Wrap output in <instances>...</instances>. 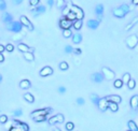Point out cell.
Segmentation results:
<instances>
[{
    "label": "cell",
    "instance_id": "obj_8",
    "mask_svg": "<svg viewBox=\"0 0 138 131\" xmlns=\"http://www.w3.org/2000/svg\"><path fill=\"white\" fill-rule=\"evenodd\" d=\"M52 112V108H45V109H39L36 110L31 113V118L36 117V116H40V115H47L49 113Z\"/></svg>",
    "mask_w": 138,
    "mask_h": 131
},
{
    "label": "cell",
    "instance_id": "obj_19",
    "mask_svg": "<svg viewBox=\"0 0 138 131\" xmlns=\"http://www.w3.org/2000/svg\"><path fill=\"white\" fill-rule=\"evenodd\" d=\"M106 98L108 99V101H112V102H117V103H120L122 101V98L119 95H111V96H107Z\"/></svg>",
    "mask_w": 138,
    "mask_h": 131
},
{
    "label": "cell",
    "instance_id": "obj_41",
    "mask_svg": "<svg viewBox=\"0 0 138 131\" xmlns=\"http://www.w3.org/2000/svg\"><path fill=\"white\" fill-rule=\"evenodd\" d=\"M74 47L71 45H66L65 47V53H67V54H70V53H74Z\"/></svg>",
    "mask_w": 138,
    "mask_h": 131
},
{
    "label": "cell",
    "instance_id": "obj_55",
    "mask_svg": "<svg viewBox=\"0 0 138 131\" xmlns=\"http://www.w3.org/2000/svg\"><path fill=\"white\" fill-rule=\"evenodd\" d=\"M132 3L134 5H138V0H132Z\"/></svg>",
    "mask_w": 138,
    "mask_h": 131
},
{
    "label": "cell",
    "instance_id": "obj_36",
    "mask_svg": "<svg viewBox=\"0 0 138 131\" xmlns=\"http://www.w3.org/2000/svg\"><path fill=\"white\" fill-rule=\"evenodd\" d=\"M56 5H57L58 9H64L66 7L65 0H57V1H56Z\"/></svg>",
    "mask_w": 138,
    "mask_h": 131
},
{
    "label": "cell",
    "instance_id": "obj_9",
    "mask_svg": "<svg viewBox=\"0 0 138 131\" xmlns=\"http://www.w3.org/2000/svg\"><path fill=\"white\" fill-rule=\"evenodd\" d=\"M97 106H98V109H99L101 112H105L106 110L109 109V101H108V99H107L106 97L100 98V100H99V102H98Z\"/></svg>",
    "mask_w": 138,
    "mask_h": 131
},
{
    "label": "cell",
    "instance_id": "obj_32",
    "mask_svg": "<svg viewBox=\"0 0 138 131\" xmlns=\"http://www.w3.org/2000/svg\"><path fill=\"white\" fill-rule=\"evenodd\" d=\"M71 5H72V4L69 3V4H67V5H66V7L63 9V15H64V16H67L68 13L71 11Z\"/></svg>",
    "mask_w": 138,
    "mask_h": 131
},
{
    "label": "cell",
    "instance_id": "obj_40",
    "mask_svg": "<svg viewBox=\"0 0 138 131\" xmlns=\"http://www.w3.org/2000/svg\"><path fill=\"white\" fill-rule=\"evenodd\" d=\"M23 39V34L21 33V32H17L15 35H13L12 37V40H14V41H20V40H22Z\"/></svg>",
    "mask_w": 138,
    "mask_h": 131
},
{
    "label": "cell",
    "instance_id": "obj_7",
    "mask_svg": "<svg viewBox=\"0 0 138 131\" xmlns=\"http://www.w3.org/2000/svg\"><path fill=\"white\" fill-rule=\"evenodd\" d=\"M20 22L24 25V27H26V28L28 29L29 31H33L34 29H35V28H34V25H33V23L29 21L25 15H22V16L20 17Z\"/></svg>",
    "mask_w": 138,
    "mask_h": 131
},
{
    "label": "cell",
    "instance_id": "obj_45",
    "mask_svg": "<svg viewBox=\"0 0 138 131\" xmlns=\"http://www.w3.org/2000/svg\"><path fill=\"white\" fill-rule=\"evenodd\" d=\"M5 8H7L5 1H4V0H0V10H1V11H4Z\"/></svg>",
    "mask_w": 138,
    "mask_h": 131
},
{
    "label": "cell",
    "instance_id": "obj_44",
    "mask_svg": "<svg viewBox=\"0 0 138 131\" xmlns=\"http://www.w3.org/2000/svg\"><path fill=\"white\" fill-rule=\"evenodd\" d=\"M121 8H122V9H123V10H124L125 12H126V14H127V13H128V12H129V11L132 10V8H129V5H127V4H125V3L121 5Z\"/></svg>",
    "mask_w": 138,
    "mask_h": 131
},
{
    "label": "cell",
    "instance_id": "obj_43",
    "mask_svg": "<svg viewBox=\"0 0 138 131\" xmlns=\"http://www.w3.org/2000/svg\"><path fill=\"white\" fill-rule=\"evenodd\" d=\"M5 51H8L9 53H11V52H13L14 51V45L13 44H7L5 45Z\"/></svg>",
    "mask_w": 138,
    "mask_h": 131
},
{
    "label": "cell",
    "instance_id": "obj_2",
    "mask_svg": "<svg viewBox=\"0 0 138 131\" xmlns=\"http://www.w3.org/2000/svg\"><path fill=\"white\" fill-rule=\"evenodd\" d=\"M23 27H24V25H23L21 22H11L10 24H8V25H7V29H8V30L14 32V33L21 32Z\"/></svg>",
    "mask_w": 138,
    "mask_h": 131
},
{
    "label": "cell",
    "instance_id": "obj_12",
    "mask_svg": "<svg viewBox=\"0 0 138 131\" xmlns=\"http://www.w3.org/2000/svg\"><path fill=\"white\" fill-rule=\"evenodd\" d=\"M91 79H92V81L93 82H95V83H101L104 81V79H105V75H104V73L103 72H96V73H93L92 74V76H91Z\"/></svg>",
    "mask_w": 138,
    "mask_h": 131
},
{
    "label": "cell",
    "instance_id": "obj_46",
    "mask_svg": "<svg viewBox=\"0 0 138 131\" xmlns=\"http://www.w3.org/2000/svg\"><path fill=\"white\" fill-rule=\"evenodd\" d=\"M39 2H40V0H29V4L33 5V7H37Z\"/></svg>",
    "mask_w": 138,
    "mask_h": 131
},
{
    "label": "cell",
    "instance_id": "obj_49",
    "mask_svg": "<svg viewBox=\"0 0 138 131\" xmlns=\"http://www.w3.org/2000/svg\"><path fill=\"white\" fill-rule=\"evenodd\" d=\"M58 92H61V93H65V92H66V87H64V86L58 87Z\"/></svg>",
    "mask_w": 138,
    "mask_h": 131
},
{
    "label": "cell",
    "instance_id": "obj_17",
    "mask_svg": "<svg viewBox=\"0 0 138 131\" xmlns=\"http://www.w3.org/2000/svg\"><path fill=\"white\" fill-rule=\"evenodd\" d=\"M95 14L98 16V18L100 21L101 17H103V14H104V5L103 4H97L95 7Z\"/></svg>",
    "mask_w": 138,
    "mask_h": 131
},
{
    "label": "cell",
    "instance_id": "obj_16",
    "mask_svg": "<svg viewBox=\"0 0 138 131\" xmlns=\"http://www.w3.org/2000/svg\"><path fill=\"white\" fill-rule=\"evenodd\" d=\"M34 11V15L35 16H38L40 14H43L44 12L46 11V8H45V5H37V7H35V9L33 10Z\"/></svg>",
    "mask_w": 138,
    "mask_h": 131
},
{
    "label": "cell",
    "instance_id": "obj_24",
    "mask_svg": "<svg viewBox=\"0 0 138 131\" xmlns=\"http://www.w3.org/2000/svg\"><path fill=\"white\" fill-rule=\"evenodd\" d=\"M119 103L117 102H112V101H109V110L111 112H118L119 110Z\"/></svg>",
    "mask_w": 138,
    "mask_h": 131
},
{
    "label": "cell",
    "instance_id": "obj_48",
    "mask_svg": "<svg viewBox=\"0 0 138 131\" xmlns=\"http://www.w3.org/2000/svg\"><path fill=\"white\" fill-rule=\"evenodd\" d=\"M21 115H22V110H21V109L16 110V111L14 112V116H15V117H19V116H21Z\"/></svg>",
    "mask_w": 138,
    "mask_h": 131
},
{
    "label": "cell",
    "instance_id": "obj_50",
    "mask_svg": "<svg viewBox=\"0 0 138 131\" xmlns=\"http://www.w3.org/2000/svg\"><path fill=\"white\" fill-rule=\"evenodd\" d=\"M12 2H13L14 5H20L23 2V0H12Z\"/></svg>",
    "mask_w": 138,
    "mask_h": 131
},
{
    "label": "cell",
    "instance_id": "obj_26",
    "mask_svg": "<svg viewBox=\"0 0 138 131\" xmlns=\"http://www.w3.org/2000/svg\"><path fill=\"white\" fill-rule=\"evenodd\" d=\"M127 126H128V129H131L132 131H138V126L134 120H129L127 123Z\"/></svg>",
    "mask_w": 138,
    "mask_h": 131
},
{
    "label": "cell",
    "instance_id": "obj_22",
    "mask_svg": "<svg viewBox=\"0 0 138 131\" xmlns=\"http://www.w3.org/2000/svg\"><path fill=\"white\" fill-rule=\"evenodd\" d=\"M30 82H29L28 80H22L20 82V87L22 89H28V88H30Z\"/></svg>",
    "mask_w": 138,
    "mask_h": 131
},
{
    "label": "cell",
    "instance_id": "obj_4",
    "mask_svg": "<svg viewBox=\"0 0 138 131\" xmlns=\"http://www.w3.org/2000/svg\"><path fill=\"white\" fill-rule=\"evenodd\" d=\"M65 120V117L63 114H56V115H54L52 117L49 118V124L52 125V126H54V125H56V124H63Z\"/></svg>",
    "mask_w": 138,
    "mask_h": 131
},
{
    "label": "cell",
    "instance_id": "obj_15",
    "mask_svg": "<svg viewBox=\"0 0 138 131\" xmlns=\"http://www.w3.org/2000/svg\"><path fill=\"white\" fill-rule=\"evenodd\" d=\"M86 25L90 29L95 30V29H97L98 26H99V20H90V21H87Z\"/></svg>",
    "mask_w": 138,
    "mask_h": 131
},
{
    "label": "cell",
    "instance_id": "obj_23",
    "mask_svg": "<svg viewBox=\"0 0 138 131\" xmlns=\"http://www.w3.org/2000/svg\"><path fill=\"white\" fill-rule=\"evenodd\" d=\"M24 54V58L26 59L27 61H34L35 60V55L33 52H26V53H23Z\"/></svg>",
    "mask_w": 138,
    "mask_h": 131
},
{
    "label": "cell",
    "instance_id": "obj_5",
    "mask_svg": "<svg viewBox=\"0 0 138 131\" xmlns=\"http://www.w3.org/2000/svg\"><path fill=\"white\" fill-rule=\"evenodd\" d=\"M72 26H74V22L68 20L66 16H64L62 20H59V27H61L63 30H65V29H70Z\"/></svg>",
    "mask_w": 138,
    "mask_h": 131
},
{
    "label": "cell",
    "instance_id": "obj_13",
    "mask_svg": "<svg viewBox=\"0 0 138 131\" xmlns=\"http://www.w3.org/2000/svg\"><path fill=\"white\" fill-rule=\"evenodd\" d=\"M53 69L49 66H46V67H43L42 69L40 70V75L42 77H45V76H49V75H52L53 74Z\"/></svg>",
    "mask_w": 138,
    "mask_h": 131
},
{
    "label": "cell",
    "instance_id": "obj_37",
    "mask_svg": "<svg viewBox=\"0 0 138 131\" xmlns=\"http://www.w3.org/2000/svg\"><path fill=\"white\" fill-rule=\"evenodd\" d=\"M127 87H128L129 89H134V88L136 87V81L133 80V79H131L129 82L127 83Z\"/></svg>",
    "mask_w": 138,
    "mask_h": 131
},
{
    "label": "cell",
    "instance_id": "obj_3",
    "mask_svg": "<svg viewBox=\"0 0 138 131\" xmlns=\"http://www.w3.org/2000/svg\"><path fill=\"white\" fill-rule=\"evenodd\" d=\"M125 43H126V46L128 47V49L133 50L138 44V37L136 34H131L129 37H127L126 40H125Z\"/></svg>",
    "mask_w": 138,
    "mask_h": 131
},
{
    "label": "cell",
    "instance_id": "obj_14",
    "mask_svg": "<svg viewBox=\"0 0 138 131\" xmlns=\"http://www.w3.org/2000/svg\"><path fill=\"white\" fill-rule=\"evenodd\" d=\"M129 104H131V108H132L133 111H137L138 110V95H134V96L131 98Z\"/></svg>",
    "mask_w": 138,
    "mask_h": 131
},
{
    "label": "cell",
    "instance_id": "obj_38",
    "mask_svg": "<svg viewBox=\"0 0 138 131\" xmlns=\"http://www.w3.org/2000/svg\"><path fill=\"white\" fill-rule=\"evenodd\" d=\"M129 80H131V74L129 73H125L122 77V81L124 82V84H127V83L129 82Z\"/></svg>",
    "mask_w": 138,
    "mask_h": 131
},
{
    "label": "cell",
    "instance_id": "obj_1",
    "mask_svg": "<svg viewBox=\"0 0 138 131\" xmlns=\"http://www.w3.org/2000/svg\"><path fill=\"white\" fill-rule=\"evenodd\" d=\"M5 130L8 131H29V126L27 124L23 123L19 119H12L8 120V123L4 124Z\"/></svg>",
    "mask_w": 138,
    "mask_h": 131
},
{
    "label": "cell",
    "instance_id": "obj_18",
    "mask_svg": "<svg viewBox=\"0 0 138 131\" xmlns=\"http://www.w3.org/2000/svg\"><path fill=\"white\" fill-rule=\"evenodd\" d=\"M17 49H19V51H21L22 53H26V52H33L34 49H30L27 44L25 43H20L19 45H17Z\"/></svg>",
    "mask_w": 138,
    "mask_h": 131
},
{
    "label": "cell",
    "instance_id": "obj_57",
    "mask_svg": "<svg viewBox=\"0 0 138 131\" xmlns=\"http://www.w3.org/2000/svg\"><path fill=\"white\" fill-rule=\"evenodd\" d=\"M127 131H132V130H131V129H129V130H127Z\"/></svg>",
    "mask_w": 138,
    "mask_h": 131
},
{
    "label": "cell",
    "instance_id": "obj_29",
    "mask_svg": "<svg viewBox=\"0 0 138 131\" xmlns=\"http://www.w3.org/2000/svg\"><path fill=\"white\" fill-rule=\"evenodd\" d=\"M82 20H76L75 22H74V28L76 29V30H80L81 29V27H82Z\"/></svg>",
    "mask_w": 138,
    "mask_h": 131
},
{
    "label": "cell",
    "instance_id": "obj_30",
    "mask_svg": "<svg viewBox=\"0 0 138 131\" xmlns=\"http://www.w3.org/2000/svg\"><path fill=\"white\" fill-rule=\"evenodd\" d=\"M33 119L36 121V123H41V121H44L46 119V115H40V116H36L34 117Z\"/></svg>",
    "mask_w": 138,
    "mask_h": 131
},
{
    "label": "cell",
    "instance_id": "obj_20",
    "mask_svg": "<svg viewBox=\"0 0 138 131\" xmlns=\"http://www.w3.org/2000/svg\"><path fill=\"white\" fill-rule=\"evenodd\" d=\"M2 22L8 25L11 22H13V17H12V15L10 13H3L2 14Z\"/></svg>",
    "mask_w": 138,
    "mask_h": 131
},
{
    "label": "cell",
    "instance_id": "obj_25",
    "mask_svg": "<svg viewBox=\"0 0 138 131\" xmlns=\"http://www.w3.org/2000/svg\"><path fill=\"white\" fill-rule=\"evenodd\" d=\"M24 99H25L27 102H29V103H34L35 102V97L33 96L31 93H29V92H26L25 95H24Z\"/></svg>",
    "mask_w": 138,
    "mask_h": 131
},
{
    "label": "cell",
    "instance_id": "obj_27",
    "mask_svg": "<svg viewBox=\"0 0 138 131\" xmlns=\"http://www.w3.org/2000/svg\"><path fill=\"white\" fill-rule=\"evenodd\" d=\"M137 22H138V16H136L135 18H134L133 21H132V22L128 24V25H127L126 27H125V31H128L129 29H132V28H133V27L136 25V23H137Z\"/></svg>",
    "mask_w": 138,
    "mask_h": 131
},
{
    "label": "cell",
    "instance_id": "obj_54",
    "mask_svg": "<svg viewBox=\"0 0 138 131\" xmlns=\"http://www.w3.org/2000/svg\"><path fill=\"white\" fill-rule=\"evenodd\" d=\"M47 4H49L50 7L52 8V5L54 4V0H47Z\"/></svg>",
    "mask_w": 138,
    "mask_h": 131
},
{
    "label": "cell",
    "instance_id": "obj_47",
    "mask_svg": "<svg viewBox=\"0 0 138 131\" xmlns=\"http://www.w3.org/2000/svg\"><path fill=\"white\" fill-rule=\"evenodd\" d=\"M84 102H85V100L83 99L82 97H79V98L77 99V103L79 104V105H83V104H84Z\"/></svg>",
    "mask_w": 138,
    "mask_h": 131
},
{
    "label": "cell",
    "instance_id": "obj_52",
    "mask_svg": "<svg viewBox=\"0 0 138 131\" xmlns=\"http://www.w3.org/2000/svg\"><path fill=\"white\" fill-rule=\"evenodd\" d=\"M5 51V46L2 45V44H0V53H3Z\"/></svg>",
    "mask_w": 138,
    "mask_h": 131
},
{
    "label": "cell",
    "instance_id": "obj_11",
    "mask_svg": "<svg viewBox=\"0 0 138 131\" xmlns=\"http://www.w3.org/2000/svg\"><path fill=\"white\" fill-rule=\"evenodd\" d=\"M112 14L116 17H118V18H123V17L126 15V12H125L121 7H119V8H115L112 10Z\"/></svg>",
    "mask_w": 138,
    "mask_h": 131
},
{
    "label": "cell",
    "instance_id": "obj_42",
    "mask_svg": "<svg viewBox=\"0 0 138 131\" xmlns=\"http://www.w3.org/2000/svg\"><path fill=\"white\" fill-rule=\"evenodd\" d=\"M8 120H9V118H8L7 115H1L0 116V123H1L2 125H4L5 123H8Z\"/></svg>",
    "mask_w": 138,
    "mask_h": 131
},
{
    "label": "cell",
    "instance_id": "obj_53",
    "mask_svg": "<svg viewBox=\"0 0 138 131\" xmlns=\"http://www.w3.org/2000/svg\"><path fill=\"white\" fill-rule=\"evenodd\" d=\"M4 61V56H3V53H0V62H3Z\"/></svg>",
    "mask_w": 138,
    "mask_h": 131
},
{
    "label": "cell",
    "instance_id": "obj_10",
    "mask_svg": "<svg viewBox=\"0 0 138 131\" xmlns=\"http://www.w3.org/2000/svg\"><path fill=\"white\" fill-rule=\"evenodd\" d=\"M71 11L76 13L77 20H83V17H84V12H83V10H82L80 7L72 4V5H71Z\"/></svg>",
    "mask_w": 138,
    "mask_h": 131
},
{
    "label": "cell",
    "instance_id": "obj_31",
    "mask_svg": "<svg viewBox=\"0 0 138 131\" xmlns=\"http://www.w3.org/2000/svg\"><path fill=\"white\" fill-rule=\"evenodd\" d=\"M72 31H71V29H65V30L63 31V37L64 38H70L72 37Z\"/></svg>",
    "mask_w": 138,
    "mask_h": 131
},
{
    "label": "cell",
    "instance_id": "obj_21",
    "mask_svg": "<svg viewBox=\"0 0 138 131\" xmlns=\"http://www.w3.org/2000/svg\"><path fill=\"white\" fill-rule=\"evenodd\" d=\"M71 38H72V42L75 44H79V43H81V41H82V34L79 33V32H77Z\"/></svg>",
    "mask_w": 138,
    "mask_h": 131
},
{
    "label": "cell",
    "instance_id": "obj_39",
    "mask_svg": "<svg viewBox=\"0 0 138 131\" xmlns=\"http://www.w3.org/2000/svg\"><path fill=\"white\" fill-rule=\"evenodd\" d=\"M74 128H75V124L72 121H68L67 124H66V129H67L68 131L74 130Z\"/></svg>",
    "mask_w": 138,
    "mask_h": 131
},
{
    "label": "cell",
    "instance_id": "obj_51",
    "mask_svg": "<svg viewBox=\"0 0 138 131\" xmlns=\"http://www.w3.org/2000/svg\"><path fill=\"white\" fill-rule=\"evenodd\" d=\"M74 53H75L76 55H80L81 53H82V51H81L80 49H75V50H74Z\"/></svg>",
    "mask_w": 138,
    "mask_h": 131
},
{
    "label": "cell",
    "instance_id": "obj_6",
    "mask_svg": "<svg viewBox=\"0 0 138 131\" xmlns=\"http://www.w3.org/2000/svg\"><path fill=\"white\" fill-rule=\"evenodd\" d=\"M101 72L104 73L105 79L108 80V81H111V80H113L116 77V73L113 72L111 69L107 68V67H103V69H101Z\"/></svg>",
    "mask_w": 138,
    "mask_h": 131
},
{
    "label": "cell",
    "instance_id": "obj_33",
    "mask_svg": "<svg viewBox=\"0 0 138 131\" xmlns=\"http://www.w3.org/2000/svg\"><path fill=\"white\" fill-rule=\"evenodd\" d=\"M59 69H61L62 71H66L69 69V64L66 62V61H62L61 63H59Z\"/></svg>",
    "mask_w": 138,
    "mask_h": 131
},
{
    "label": "cell",
    "instance_id": "obj_34",
    "mask_svg": "<svg viewBox=\"0 0 138 131\" xmlns=\"http://www.w3.org/2000/svg\"><path fill=\"white\" fill-rule=\"evenodd\" d=\"M66 17H67L68 20L72 21V22H75V21L77 20V15H76V13H75V12H72V11H70L69 13H68V15L66 16Z\"/></svg>",
    "mask_w": 138,
    "mask_h": 131
},
{
    "label": "cell",
    "instance_id": "obj_28",
    "mask_svg": "<svg viewBox=\"0 0 138 131\" xmlns=\"http://www.w3.org/2000/svg\"><path fill=\"white\" fill-rule=\"evenodd\" d=\"M90 99H91L92 103H93V104H96V105L98 104L99 100H100V98H99V97L97 96V95H95V93H92L91 96H90Z\"/></svg>",
    "mask_w": 138,
    "mask_h": 131
},
{
    "label": "cell",
    "instance_id": "obj_56",
    "mask_svg": "<svg viewBox=\"0 0 138 131\" xmlns=\"http://www.w3.org/2000/svg\"><path fill=\"white\" fill-rule=\"evenodd\" d=\"M54 131H61V130H59L58 128H55V129H54Z\"/></svg>",
    "mask_w": 138,
    "mask_h": 131
},
{
    "label": "cell",
    "instance_id": "obj_35",
    "mask_svg": "<svg viewBox=\"0 0 138 131\" xmlns=\"http://www.w3.org/2000/svg\"><path fill=\"white\" fill-rule=\"evenodd\" d=\"M123 84H124V82L122 81V80H116L115 81V83H113V86H115L116 88H121L122 86H123Z\"/></svg>",
    "mask_w": 138,
    "mask_h": 131
}]
</instances>
